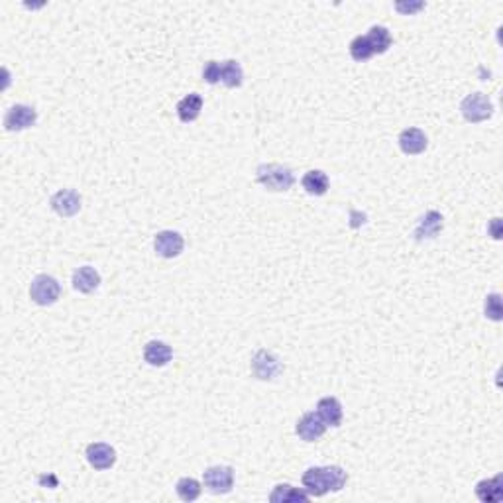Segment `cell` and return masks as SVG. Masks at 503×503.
Returning a JSON list of instances; mask_svg holds the SVG:
<instances>
[{
    "label": "cell",
    "instance_id": "cell-1",
    "mask_svg": "<svg viewBox=\"0 0 503 503\" xmlns=\"http://www.w3.org/2000/svg\"><path fill=\"white\" fill-rule=\"evenodd\" d=\"M303 489L313 497H323L328 492H341L348 482V474L342 466H313L303 474Z\"/></svg>",
    "mask_w": 503,
    "mask_h": 503
},
{
    "label": "cell",
    "instance_id": "cell-2",
    "mask_svg": "<svg viewBox=\"0 0 503 503\" xmlns=\"http://www.w3.org/2000/svg\"><path fill=\"white\" fill-rule=\"evenodd\" d=\"M256 181L268 191L284 193L295 185V173L291 167L281 163H261L256 170Z\"/></svg>",
    "mask_w": 503,
    "mask_h": 503
},
{
    "label": "cell",
    "instance_id": "cell-3",
    "mask_svg": "<svg viewBox=\"0 0 503 503\" xmlns=\"http://www.w3.org/2000/svg\"><path fill=\"white\" fill-rule=\"evenodd\" d=\"M460 113H462L464 120L472 122V124L486 122L494 116V103L484 93H472L462 100Z\"/></svg>",
    "mask_w": 503,
    "mask_h": 503
},
{
    "label": "cell",
    "instance_id": "cell-4",
    "mask_svg": "<svg viewBox=\"0 0 503 503\" xmlns=\"http://www.w3.org/2000/svg\"><path fill=\"white\" fill-rule=\"evenodd\" d=\"M59 295H61V285L53 276L40 274V276L33 277L32 284H30V297L36 305L49 307V305L57 303Z\"/></svg>",
    "mask_w": 503,
    "mask_h": 503
},
{
    "label": "cell",
    "instance_id": "cell-5",
    "mask_svg": "<svg viewBox=\"0 0 503 503\" xmlns=\"http://www.w3.org/2000/svg\"><path fill=\"white\" fill-rule=\"evenodd\" d=\"M204 487L214 495L228 494L234 486V468L230 466H211L203 472Z\"/></svg>",
    "mask_w": 503,
    "mask_h": 503
},
{
    "label": "cell",
    "instance_id": "cell-6",
    "mask_svg": "<svg viewBox=\"0 0 503 503\" xmlns=\"http://www.w3.org/2000/svg\"><path fill=\"white\" fill-rule=\"evenodd\" d=\"M36 120H38V113L33 106L14 105L4 114V128L9 132H20L32 128Z\"/></svg>",
    "mask_w": 503,
    "mask_h": 503
},
{
    "label": "cell",
    "instance_id": "cell-7",
    "mask_svg": "<svg viewBox=\"0 0 503 503\" xmlns=\"http://www.w3.org/2000/svg\"><path fill=\"white\" fill-rule=\"evenodd\" d=\"M295 432L305 442H317L326 432V422L321 419L317 411H307L301 415V419L295 425Z\"/></svg>",
    "mask_w": 503,
    "mask_h": 503
},
{
    "label": "cell",
    "instance_id": "cell-8",
    "mask_svg": "<svg viewBox=\"0 0 503 503\" xmlns=\"http://www.w3.org/2000/svg\"><path fill=\"white\" fill-rule=\"evenodd\" d=\"M183 248H185V240L175 230H162L155 234L154 250L160 258H165V260L177 258Z\"/></svg>",
    "mask_w": 503,
    "mask_h": 503
},
{
    "label": "cell",
    "instance_id": "cell-9",
    "mask_svg": "<svg viewBox=\"0 0 503 503\" xmlns=\"http://www.w3.org/2000/svg\"><path fill=\"white\" fill-rule=\"evenodd\" d=\"M49 204L59 217L69 219V217H75L77 212L81 211V195L75 189H59L57 193L51 195Z\"/></svg>",
    "mask_w": 503,
    "mask_h": 503
},
{
    "label": "cell",
    "instance_id": "cell-10",
    "mask_svg": "<svg viewBox=\"0 0 503 503\" xmlns=\"http://www.w3.org/2000/svg\"><path fill=\"white\" fill-rule=\"evenodd\" d=\"M252 373L258 380H274L281 373V362L269 350H258L252 358Z\"/></svg>",
    "mask_w": 503,
    "mask_h": 503
},
{
    "label": "cell",
    "instance_id": "cell-11",
    "mask_svg": "<svg viewBox=\"0 0 503 503\" xmlns=\"http://www.w3.org/2000/svg\"><path fill=\"white\" fill-rule=\"evenodd\" d=\"M85 456L95 470H110L116 464V450L106 442H90L85 450Z\"/></svg>",
    "mask_w": 503,
    "mask_h": 503
},
{
    "label": "cell",
    "instance_id": "cell-12",
    "mask_svg": "<svg viewBox=\"0 0 503 503\" xmlns=\"http://www.w3.org/2000/svg\"><path fill=\"white\" fill-rule=\"evenodd\" d=\"M398 142H399V147H401V152L407 155L422 154V152L427 150V146H429V138H427V134H425L421 128H415V126L405 128V130L401 132Z\"/></svg>",
    "mask_w": 503,
    "mask_h": 503
},
{
    "label": "cell",
    "instance_id": "cell-13",
    "mask_svg": "<svg viewBox=\"0 0 503 503\" xmlns=\"http://www.w3.org/2000/svg\"><path fill=\"white\" fill-rule=\"evenodd\" d=\"M71 284H73L75 291L89 295V293L97 291L98 289V285H100V274H98L93 266H81V268H77L73 271Z\"/></svg>",
    "mask_w": 503,
    "mask_h": 503
},
{
    "label": "cell",
    "instance_id": "cell-14",
    "mask_svg": "<svg viewBox=\"0 0 503 503\" xmlns=\"http://www.w3.org/2000/svg\"><path fill=\"white\" fill-rule=\"evenodd\" d=\"M173 358V350L167 342L163 341H150L144 346V360L154 368H163L167 365Z\"/></svg>",
    "mask_w": 503,
    "mask_h": 503
},
{
    "label": "cell",
    "instance_id": "cell-15",
    "mask_svg": "<svg viewBox=\"0 0 503 503\" xmlns=\"http://www.w3.org/2000/svg\"><path fill=\"white\" fill-rule=\"evenodd\" d=\"M445 227V219L442 214L437 211H429L415 228V238L417 240H429V238H437L438 232Z\"/></svg>",
    "mask_w": 503,
    "mask_h": 503
},
{
    "label": "cell",
    "instance_id": "cell-16",
    "mask_svg": "<svg viewBox=\"0 0 503 503\" xmlns=\"http://www.w3.org/2000/svg\"><path fill=\"white\" fill-rule=\"evenodd\" d=\"M317 413L321 415V419L326 422V427H341L342 419H344L342 403L336 398H331V395L318 401Z\"/></svg>",
    "mask_w": 503,
    "mask_h": 503
},
{
    "label": "cell",
    "instance_id": "cell-17",
    "mask_svg": "<svg viewBox=\"0 0 503 503\" xmlns=\"http://www.w3.org/2000/svg\"><path fill=\"white\" fill-rule=\"evenodd\" d=\"M203 105H204V100L199 93H189V95H185V97L181 98V100L177 103L179 120L185 122V124L195 122L197 118H199L201 110H203Z\"/></svg>",
    "mask_w": 503,
    "mask_h": 503
},
{
    "label": "cell",
    "instance_id": "cell-18",
    "mask_svg": "<svg viewBox=\"0 0 503 503\" xmlns=\"http://www.w3.org/2000/svg\"><path fill=\"white\" fill-rule=\"evenodd\" d=\"M476 495L479 502L497 503L503 499V476L497 474L495 478L482 479L476 484Z\"/></svg>",
    "mask_w": 503,
    "mask_h": 503
},
{
    "label": "cell",
    "instance_id": "cell-19",
    "mask_svg": "<svg viewBox=\"0 0 503 503\" xmlns=\"http://www.w3.org/2000/svg\"><path fill=\"white\" fill-rule=\"evenodd\" d=\"M311 495L303 487H295L291 484H277L269 494L271 503H307Z\"/></svg>",
    "mask_w": 503,
    "mask_h": 503
},
{
    "label": "cell",
    "instance_id": "cell-20",
    "mask_svg": "<svg viewBox=\"0 0 503 503\" xmlns=\"http://www.w3.org/2000/svg\"><path fill=\"white\" fill-rule=\"evenodd\" d=\"M301 185H303V189L307 191L308 195L323 197L328 191L331 181H328V175L323 170H311L303 175Z\"/></svg>",
    "mask_w": 503,
    "mask_h": 503
},
{
    "label": "cell",
    "instance_id": "cell-21",
    "mask_svg": "<svg viewBox=\"0 0 503 503\" xmlns=\"http://www.w3.org/2000/svg\"><path fill=\"white\" fill-rule=\"evenodd\" d=\"M364 36L365 40H368V43H370V48H372L373 56H382V53H385V51L391 48V43H393L391 32L385 26H372V28L368 30V33H364Z\"/></svg>",
    "mask_w": 503,
    "mask_h": 503
},
{
    "label": "cell",
    "instance_id": "cell-22",
    "mask_svg": "<svg viewBox=\"0 0 503 503\" xmlns=\"http://www.w3.org/2000/svg\"><path fill=\"white\" fill-rule=\"evenodd\" d=\"M220 83L228 89H238L244 83V69L236 59L220 61Z\"/></svg>",
    "mask_w": 503,
    "mask_h": 503
},
{
    "label": "cell",
    "instance_id": "cell-23",
    "mask_svg": "<svg viewBox=\"0 0 503 503\" xmlns=\"http://www.w3.org/2000/svg\"><path fill=\"white\" fill-rule=\"evenodd\" d=\"M175 492H177L179 499H183V502H195V499H199V495H201V492H203V486H201V482L195 478H181L177 482V486H175Z\"/></svg>",
    "mask_w": 503,
    "mask_h": 503
},
{
    "label": "cell",
    "instance_id": "cell-24",
    "mask_svg": "<svg viewBox=\"0 0 503 503\" xmlns=\"http://www.w3.org/2000/svg\"><path fill=\"white\" fill-rule=\"evenodd\" d=\"M350 56H352V59L354 61H368L370 57H373L372 53V48H370V43H368V40H365V36H356L354 40L350 41Z\"/></svg>",
    "mask_w": 503,
    "mask_h": 503
},
{
    "label": "cell",
    "instance_id": "cell-25",
    "mask_svg": "<svg viewBox=\"0 0 503 503\" xmlns=\"http://www.w3.org/2000/svg\"><path fill=\"white\" fill-rule=\"evenodd\" d=\"M486 317L492 321H502V297L499 293H492L486 297Z\"/></svg>",
    "mask_w": 503,
    "mask_h": 503
},
{
    "label": "cell",
    "instance_id": "cell-26",
    "mask_svg": "<svg viewBox=\"0 0 503 503\" xmlns=\"http://www.w3.org/2000/svg\"><path fill=\"white\" fill-rule=\"evenodd\" d=\"M203 79L209 85L220 83V61H207L203 67Z\"/></svg>",
    "mask_w": 503,
    "mask_h": 503
},
{
    "label": "cell",
    "instance_id": "cell-27",
    "mask_svg": "<svg viewBox=\"0 0 503 503\" xmlns=\"http://www.w3.org/2000/svg\"><path fill=\"white\" fill-rule=\"evenodd\" d=\"M422 9H425V2H398L395 4V10L403 12V14H415Z\"/></svg>",
    "mask_w": 503,
    "mask_h": 503
},
{
    "label": "cell",
    "instance_id": "cell-28",
    "mask_svg": "<svg viewBox=\"0 0 503 503\" xmlns=\"http://www.w3.org/2000/svg\"><path fill=\"white\" fill-rule=\"evenodd\" d=\"M38 482H40L41 487H49V489H56L57 484H59V479L53 474H43V476H40Z\"/></svg>",
    "mask_w": 503,
    "mask_h": 503
},
{
    "label": "cell",
    "instance_id": "cell-29",
    "mask_svg": "<svg viewBox=\"0 0 503 503\" xmlns=\"http://www.w3.org/2000/svg\"><path fill=\"white\" fill-rule=\"evenodd\" d=\"M499 224H502V219H494V220H492V236H494L495 240H499V238H502V230H499Z\"/></svg>",
    "mask_w": 503,
    "mask_h": 503
}]
</instances>
